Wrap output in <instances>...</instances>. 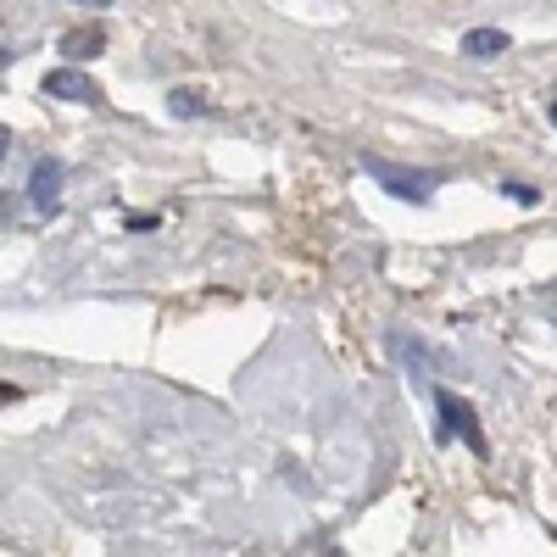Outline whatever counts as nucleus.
I'll list each match as a JSON object with an SVG mask.
<instances>
[{
	"instance_id": "f257e3e1",
	"label": "nucleus",
	"mask_w": 557,
	"mask_h": 557,
	"mask_svg": "<svg viewBox=\"0 0 557 557\" xmlns=\"http://www.w3.org/2000/svg\"><path fill=\"white\" fill-rule=\"evenodd\" d=\"M368 173H374L385 190L401 196V201H430L435 184H441V173H401V168H391V162H368Z\"/></svg>"
},
{
	"instance_id": "f03ea898",
	"label": "nucleus",
	"mask_w": 557,
	"mask_h": 557,
	"mask_svg": "<svg viewBox=\"0 0 557 557\" xmlns=\"http://www.w3.org/2000/svg\"><path fill=\"white\" fill-rule=\"evenodd\" d=\"M28 201H34V212H57V201H62V162L57 157H39L28 168Z\"/></svg>"
},
{
	"instance_id": "7ed1b4c3",
	"label": "nucleus",
	"mask_w": 557,
	"mask_h": 557,
	"mask_svg": "<svg viewBox=\"0 0 557 557\" xmlns=\"http://www.w3.org/2000/svg\"><path fill=\"white\" fill-rule=\"evenodd\" d=\"M45 96L78 101V107H96V101H101V89H96V78L78 73V67H57V73H45Z\"/></svg>"
},
{
	"instance_id": "20e7f679",
	"label": "nucleus",
	"mask_w": 557,
	"mask_h": 557,
	"mask_svg": "<svg viewBox=\"0 0 557 557\" xmlns=\"http://www.w3.org/2000/svg\"><path fill=\"white\" fill-rule=\"evenodd\" d=\"M435 407H441V424H446V435H457L469 451H485V435H480V424H474V407H469V401L441 396Z\"/></svg>"
},
{
	"instance_id": "39448f33",
	"label": "nucleus",
	"mask_w": 557,
	"mask_h": 557,
	"mask_svg": "<svg viewBox=\"0 0 557 557\" xmlns=\"http://www.w3.org/2000/svg\"><path fill=\"white\" fill-rule=\"evenodd\" d=\"M391 351H396V362L407 368V380H412V385H424V380H430V351H424V341L391 335Z\"/></svg>"
},
{
	"instance_id": "423d86ee",
	"label": "nucleus",
	"mask_w": 557,
	"mask_h": 557,
	"mask_svg": "<svg viewBox=\"0 0 557 557\" xmlns=\"http://www.w3.org/2000/svg\"><path fill=\"white\" fill-rule=\"evenodd\" d=\"M57 51L73 57V62H89V57H101V51H107V34H101V28H73V34H62Z\"/></svg>"
},
{
	"instance_id": "0eeeda50",
	"label": "nucleus",
	"mask_w": 557,
	"mask_h": 557,
	"mask_svg": "<svg viewBox=\"0 0 557 557\" xmlns=\"http://www.w3.org/2000/svg\"><path fill=\"white\" fill-rule=\"evenodd\" d=\"M507 51V34L502 28H469L462 34V57H474V62H491Z\"/></svg>"
},
{
	"instance_id": "6e6552de",
	"label": "nucleus",
	"mask_w": 557,
	"mask_h": 557,
	"mask_svg": "<svg viewBox=\"0 0 557 557\" xmlns=\"http://www.w3.org/2000/svg\"><path fill=\"white\" fill-rule=\"evenodd\" d=\"M168 107H173V117H207V101H201V96H190V89H173Z\"/></svg>"
},
{
	"instance_id": "1a4fd4ad",
	"label": "nucleus",
	"mask_w": 557,
	"mask_h": 557,
	"mask_svg": "<svg viewBox=\"0 0 557 557\" xmlns=\"http://www.w3.org/2000/svg\"><path fill=\"white\" fill-rule=\"evenodd\" d=\"M502 190H507V196H513L519 207H535V201H541V196L530 190V184H519V178H513V184H502Z\"/></svg>"
},
{
	"instance_id": "9d476101",
	"label": "nucleus",
	"mask_w": 557,
	"mask_h": 557,
	"mask_svg": "<svg viewBox=\"0 0 557 557\" xmlns=\"http://www.w3.org/2000/svg\"><path fill=\"white\" fill-rule=\"evenodd\" d=\"M78 7H112V0H78Z\"/></svg>"
},
{
	"instance_id": "9b49d317",
	"label": "nucleus",
	"mask_w": 557,
	"mask_h": 557,
	"mask_svg": "<svg viewBox=\"0 0 557 557\" xmlns=\"http://www.w3.org/2000/svg\"><path fill=\"white\" fill-rule=\"evenodd\" d=\"M546 117H552V123H557V101H552V107H546Z\"/></svg>"
}]
</instances>
